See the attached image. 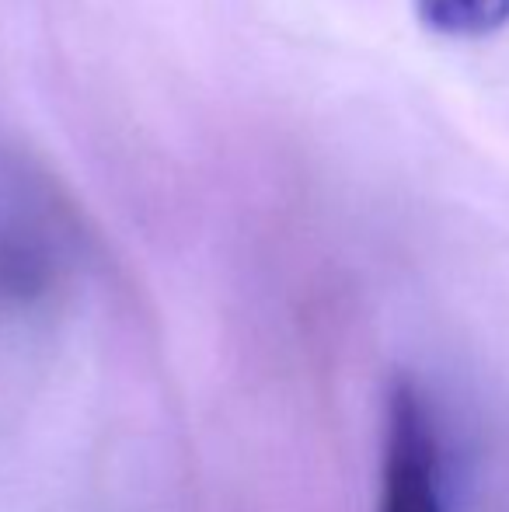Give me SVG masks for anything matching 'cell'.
I'll list each match as a JSON object with an SVG mask.
<instances>
[{
  "instance_id": "cell-1",
  "label": "cell",
  "mask_w": 509,
  "mask_h": 512,
  "mask_svg": "<svg viewBox=\"0 0 509 512\" xmlns=\"http://www.w3.org/2000/svg\"><path fill=\"white\" fill-rule=\"evenodd\" d=\"M377 512H447L440 429L412 377H398L387 391Z\"/></svg>"
},
{
  "instance_id": "cell-2",
  "label": "cell",
  "mask_w": 509,
  "mask_h": 512,
  "mask_svg": "<svg viewBox=\"0 0 509 512\" xmlns=\"http://www.w3.org/2000/svg\"><path fill=\"white\" fill-rule=\"evenodd\" d=\"M422 25L447 39H482L509 21V0H415Z\"/></svg>"
}]
</instances>
